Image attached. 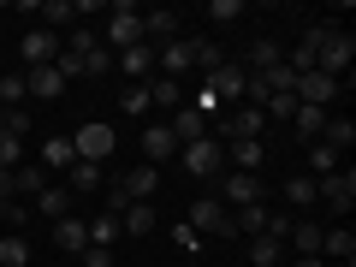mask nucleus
<instances>
[{
  "label": "nucleus",
  "instance_id": "f257e3e1",
  "mask_svg": "<svg viewBox=\"0 0 356 267\" xmlns=\"http://www.w3.org/2000/svg\"><path fill=\"white\" fill-rule=\"evenodd\" d=\"M184 226L196 232V238H238V220H232V208L220 202V196H202V202H191V220H184Z\"/></svg>",
  "mask_w": 356,
  "mask_h": 267
},
{
  "label": "nucleus",
  "instance_id": "f03ea898",
  "mask_svg": "<svg viewBox=\"0 0 356 267\" xmlns=\"http://www.w3.org/2000/svg\"><path fill=\"white\" fill-rule=\"evenodd\" d=\"M137 42H143V6L119 0L113 13H107V42H102V48L107 54H125V48H137Z\"/></svg>",
  "mask_w": 356,
  "mask_h": 267
},
{
  "label": "nucleus",
  "instance_id": "7ed1b4c3",
  "mask_svg": "<svg viewBox=\"0 0 356 267\" xmlns=\"http://www.w3.org/2000/svg\"><path fill=\"white\" fill-rule=\"evenodd\" d=\"M178 166H184L191 178H220V172H226V149H220L214 137L184 143V149H178Z\"/></svg>",
  "mask_w": 356,
  "mask_h": 267
},
{
  "label": "nucleus",
  "instance_id": "20e7f679",
  "mask_svg": "<svg viewBox=\"0 0 356 267\" xmlns=\"http://www.w3.org/2000/svg\"><path fill=\"white\" fill-rule=\"evenodd\" d=\"M315 202L332 208V214H350V208H356V172H350V166H339V172L315 178Z\"/></svg>",
  "mask_w": 356,
  "mask_h": 267
},
{
  "label": "nucleus",
  "instance_id": "39448f33",
  "mask_svg": "<svg viewBox=\"0 0 356 267\" xmlns=\"http://www.w3.org/2000/svg\"><path fill=\"white\" fill-rule=\"evenodd\" d=\"M350 60H356V42L344 36V30H327V36H321V48H315V72H327L332 83H339V77L350 72Z\"/></svg>",
  "mask_w": 356,
  "mask_h": 267
},
{
  "label": "nucleus",
  "instance_id": "423d86ee",
  "mask_svg": "<svg viewBox=\"0 0 356 267\" xmlns=\"http://www.w3.org/2000/svg\"><path fill=\"white\" fill-rule=\"evenodd\" d=\"M72 149H77V161H89V166H102V161H113V149H119V137H113V125H83L72 137Z\"/></svg>",
  "mask_w": 356,
  "mask_h": 267
},
{
  "label": "nucleus",
  "instance_id": "0eeeda50",
  "mask_svg": "<svg viewBox=\"0 0 356 267\" xmlns=\"http://www.w3.org/2000/svg\"><path fill=\"white\" fill-rule=\"evenodd\" d=\"M261 172H220V202L232 208V214H238V208H255L261 202Z\"/></svg>",
  "mask_w": 356,
  "mask_h": 267
},
{
  "label": "nucleus",
  "instance_id": "6e6552de",
  "mask_svg": "<svg viewBox=\"0 0 356 267\" xmlns=\"http://www.w3.org/2000/svg\"><path fill=\"white\" fill-rule=\"evenodd\" d=\"M18 60H24L30 72H36V65H54V60H60V36H54L48 24H36L24 42H18Z\"/></svg>",
  "mask_w": 356,
  "mask_h": 267
},
{
  "label": "nucleus",
  "instance_id": "1a4fd4ad",
  "mask_svg": "<svg viewBox=\"0 0 356 267\" xmlns=\"http://www.w3.org/2000/svg\"><path fill=\"white\" fill-rule=\"evenodd\" d=\"M113 72L125 77V83H149V77H154V48H149V42H137V48L113 54Z\"/></svg>",
  "mask_w": 356,
  "mask_h": 267
},
{
  "label": "nucleus",
  "instance_id": "9d476101",
  "mask_svg": "<svg viewBox=\"0 0 356 267\" xmlns=\"http://www.w3.org/2000/svg\"><path fill=\"white\" fill-rule=\"evenodd\" d=\"M154 65H161L154 77H172V83H178V77H191V72H196V65H191V36H178V42H166V48H154Z\"/></svg>",
  "mask_w": 356,
  "mask_h": 267
},
{
  "label": "nucleus",
  "instance_id": "9b49d317",
  "mask_svg": "<svg viewBox=\"0 0 356 267\" xmlns=\"http://www.w3.org/2000/svg\"><path fill=\"white\" fill-rule=\"evenodd\" d=\"M48 184H54V172H48L42 161H18V166H13V196H24V202H36Z\"/></svg>",
  "mask_w": 356,
  "mask_h": 267
},
{
  "label": "nucleus",
  "instance_id": "f8f14e48",
  "mask_svg": "<svg viewBox=\"0 0 356 267\" xmlns=\"http://www.w3.org/2000/svg\"><path fill=\"white\" fill-rule=\"evenodd\" d=\"M54 250L60 255H83L89 250V220H77V214H65V220H54Z\"/></svg>",
  "mask_w": 356,
  "mask_h": 267
},
{
  "label": "nucleus",
  "instance_id": "ddd939ff",
  "mask_svg": "<svg viewBox=\"0 0 356 267\" xmlns=\"http://www.w3.org/2000/svg\"><path fill=\"white\" fill-rule=\"evenodd\" d=\"M243 77H250L243 65H220V72H208L202 83H208V95H214V102L226 107V102H243Z\"/></svg>",
  "mask_w": 356,
  "mask_h": 267
},
{
  "label": "nucleus",
  "instance_id": "4468645a",
  "mask_svg": "<svg viewBox=\"0 0 356 267\" xmlns=\"http://www.w3.org/2000/svg\"><path fill=\"white\" fill-rule=\"evenodd\" d=\"M332 95H339V83H332L327 72H303V77H297V102H303V107H327V113H332Z\"/></svg>",
  "mask_w": 356,
  "mask_h": 267
},
{
  "label": "nucleus",
  "instance_id": "2eb2a0df",
  "mask_svg": "<svg viewBox=\"0 0 356 267\" xmlns=\"http://www.w3.org/2000/svg\"><path fill=\"white\" fill-rule=\"evenodd\" d=\"M143 154H149V166H161V161H178V137L154 119V125H143Z\"/></svg>",
  "mask_w": 356,
  "mask_h": 267
},
{
  "label": "nucleus",
  "instance_id": "dca6fc26",
  "mask_svg": "<svg viewBox=\"0 0 356 267\" xmlns=\"http://www.w3.org/2000/svg\"><path fill=\"white\" fill-rule=\"evenodd\" d=\"M143 42H149V48H166V42H178V13H166V6L143 13Z\"/></svg>",
  "mask_w": 356,
  "mask_h": 267
},
{
  "label": "nucleus",
  "instance_id": "f3484780",
  "mask_svg": "<svg viewBox=\"0 0 356 267\" xmlns=\"http://www.w3.org/2000/svg\"><path fill=\"white\" fill-rule=\"evenodd\" d=\"M119 184H125V196H131V202H154V191H161V166H149V161H143V166H131V172L119 178Z\"/></svg>",
  "mask_w": 356,
  "mask_h": 267
},
{
  "label": "nucleus",
  "instance_id": "a211bd4d",
  "mask_svg": "<svg viewBox=\"0 0 356 267\" xmlns=\"http://www.w3.org/2000/svg\"><path fill=\"white\" fill-rule=\"evenodd\" d=\"M24 89H30V102H60L65 77L54 72V65H36V72H24Z\"/></svg>",
  "mask_w": 356,
  "mask_h": 267
},
{
  "label": "nucleus",
  "instance_id": "6ab92c4d",
  "mask_svg": "<svg viewBox=\"0 0 356 267\" xmlns=\"http://www.w3.org/2000/svg\"><path fill=\"white\" fill-rule=\"evenodd\" d=\"M327 107H303V102H297V113H291V137L297 143H321V131H327Z\"/></svg>",
  "mask_w": 356,
  "mask_h": 267
},
{
  "label": "nucleus",
  "instance_id": "aec40b11",
  "mask_svg": "<svg viewBox=\"0 0 356 267\" xmlns=\"http://www.w3.org/2000/svg\"><path fill=\"white\" fill-rule=\"evenodd\" d=\"M280 60H285V48H280V42H273V36H255V42H250V54H243V72H255V77H261V72H273Z\"/></svg>",
  "mask_w": 356,
  "mask_h": 267
},
{
  "label": "nucleus",
  "instance_id": "412c9836",
  "mask_svg": "<svg viewBox=\"0 0 356 267\" xmlns=\"http://www.w3.org/2000/svg\"><path fill=\"white\" fill-rule=\"evenodd\" d=\"M166 131H172V137H178V149H184V143H202V137H208V119L196 113V107H178V113L166 119Z\"/></svg>",
  "mask_w": 356,
  "mask_h": 267
},
{
  "label": "nucleus",
  "instance_id": "4be33fe9",
  "mask_svg": "<svg viewBox=\"0 0 356 267\" xmlns=\"http://www.w3.org/2000/svg\"><path fill=\"white\" fill-rule=\"evenodd\" d=\"M267 149L261 143H226V172H261Z\"/></svg>",
  "mask_w": 356,
  "mask_h": 267
},
{
  "label": "nucleus",
  "instance_id": "5701e85b",
  "mask_svg": "<svg viewBox=\"0 0 356 267\" xmlns=\"http://www.w3.org/2000/svg\"><path fill=\"white\" fill-rule=\"evenodd\" d=\"M72 202H77V196L65 191V184H48V191H42L36 202H30V214H48V220H65V214H72Z\"/></svg>",
  "mask_w": 356,
  "mask_h": 267
},
{
  "label": "nucleus",
  "instance_id": "b1692460",
  "mask_svg": "<svg viewBox=\"0 0 356 267\" xmlns=\"http://www.w3.org/2000/svg\"><path fill=\"white\" fill-rule=\"evenodd\" d=\"M149 107H161V113H178V107H184V89L172 83V77H149Z\"/></svg>",
  "mask_w": 356,
  "mask_h": 267
},
{
  "label": "nucleus",
  "instance_id": "393cba45",
  "mask_svg": "<svg viewBox=\"0 0 356 267\" xmlns=\"http://www.w3.org/2000/svg\"><path fill=\"white\" fill-rule=\"evenodd\" d=\"M72 161H77L72 137H60V131H54V137L42 143V166H48V172H72Z\"/></svg>",
  "mask_w": 356,
  "mask_h": 267
},
{
  "label": "nucleus",
  "instance_id": "a878e982",
  "mask_svg": "<svg viewBox=\"0 0 356 267\" xmlns=\"http://www.w3.org/2000/svg\"><path fill=\"white\" fill-rule=\"evenodd\" d=\"M327 255H339L344 267L356 261V238H350V226H332V232H321V261H327Z\"/></svg>",
  "mask_w": 356,
  "mask_h": 267
},
{
  "label": "nucleus",
  "instance_id": "bb28decb",
  "mask_svg": "<svg viewBox=\"0 0 356 267\" xmlns=\"http://www.w3.org/2000/svg\"><path fill=\"white\" fill-rule=\"evenodd\" d=\"M303 166H309V178H327V172H339V166H344V154L327 149V143H309V149H303Z\"/></svg>",
  "mask_w": 356,
  "mask_h": 267
},
{
  "label": "nucleus",
  "instance_id": "cd10ccee",
  "mask_svg": "<svg viewBox=\"0 0 356 267\" xmlns=\"http://www.w3.org/2000/svg\"><path fill=\"white\" fill-rule=\"evenodd\" d=\"M321 232H327V226H315V220H291L285 243H291L297 255H321Z\"/></svg>",
  "mask_w": 356,
  "mask_h": 267
},
{
  "label": "nucleus",
  "instance_id": "c85d7f7f",
  "mask_svg": "<svg viewBox=\"0 0 356 267\" xmlns=\"http://www.w3.org/2000/svg\"><path fill=\"white\" fill-rule=\"evenodd\" d=\"M191 65L196 72H220V65H226V54H220V42H208V36H191Z\"/></svg>",
  "mask_w": 356,
  "mask_h": 267
},
{
  "label": "nucleus",
  "instance_id": "c756f323",
  "mask_svg": "<svg viewBox=\"0 0 356 267\" xmlns=\"http://www.w3.org/2000/svg\"><path fill=\"white\" fill-rule=\"evenodd\" d=\"M65 191H72V196H89V191H102V166H89V161H72V172H65Z\"/></svg>",
  "mask_w": 356,
  "mask_h": 267
},
{
  "label": "nucleus",
  "instance_id": "7c9ffc66",
  "mask_svg": "<svg viewBox=\"0 0 356 267\" xmlns=\"http://www.w3.org/2000/svg\"><path fill=\"white\" fill-rule=\"evenodd\" d=\"M119 226H125L131 238H149V232H154V202H131L125 214H119Z\"/></svg>",
  "mask_w": 356,
  "mask_h": 267
},
{
  "label": "nucleus",
  "instance_id": "2f4dec72",
  "mask_svg": "<svg viewBox=\"0 0 356 267\" xmlns=\"http://www.w3.org/2000/svg\"><path fill=\"white\" fill-rule=\"evenodd\" d=\"M321 143H327V149H339V154H350V149H356V125H350V119H327Z\"/></svg>",
  "mask_w": 356,
  "mask_h": 267
},
{
  "label": "nucleus",
  "instance_id": "473e14b6",
  "mask_svg": "<svg viewBox=\"0 0 356 267\" xmlns=\"http://www.w3.org/2000/svg\"><path fill=\"white\" fill-rule=\"evenodd\" d=\"M250 261H255V267H280V261H285V243L261 232V238H250Z\"/></svg>",
  "mask_w": 356,
  "mask_h": 267
},
{
  "label": "nucleus",
  "instance_id": "72a5a7b5",
  "mask_svg": "<svg viewBox=\"0 0 356 267\" xmlns=\"http://www.w3.org/2000/svg\"><path fill=\"white\" fill-rule=\"evenodd\" d=\"M119 232H125V226H119L113 214H95V220H89V243H95V250H113Z\"/></svg>",
  "mask_w": 356,
  "mask_h": 267
},
{
  "label": "nucleus",
  "instance_id": "f704fd0d",
  "mask_svg": "<svg viewBox=\"0 0 356 267\" xmlns=\"http://www.w3.org/2000/svg\"><path fill=\"white\" fill-rule=\"evenodd\" d=\"M0 267H30V243H24V232H6V238H0Z\"/></svg>",
  "mask_w": 356,
  "mask_h": 267
},
{
  "label": "nucleus",
  "instance_id": "c9c22d12",
  "mask_svg": "<svg viewBox=\"0 0 356 267\" xmlns=\"http://www.w3.org/2000/svg\"><path fill=\"white\" fill-rule=\"evenodd\" d=\"M285 202H291V208H321V202H315V178H309V172H291V184H285Z\"/></svg>",
  "mask_w": 356,
  "mask_h": 267
},
{
  "label": "nucleus",
  "instance_id": "e433bc0d",
  "mask_svg": "<svg viewBox=\"0 0 356 267\" xmlns=\"http://www.w3.org/2000/svg\"><path fill=\"white\" fill-rule=\"evenodd\" d=\"M36 18H48V30L60 36V24H72V18H77V0H42Z\"/></svg>",
  "mask_w": 356,
  "mask_h": 267
},
{
  "label": "nucleus",
  "instance_id": "4c0bfd02",
  "mask_svg": "<svg viewBox=\"0 0 356 267\" xmlns=\"http://www.w3.org/2000/svg\"><path fill=\"white\" fill-rule=\"evenodd\" d=\"M30 89H24V72H6L0 77V107H24Z\"/></svg>",
  "mask_w": 356,
  "mask_h": 267
},
{
  "label": "nucleus",
  "instance_id": "58836bf2",
  "mask_svg": "<svg viewBox=\"0 0 356 267\" xmlns=\"http://www.w3.org/2000/svg\"><path fill=\"white\" fill-rule=\"evenodd\" d=\"M24 220H30V208L18 202V196H6V202H0V226H6V232H24Z\"/></svg>",
  "mask_w": 356,
  "mask_h": 267
},
{
  "label": "nucleus",
  "instance_id": "ea45409f",
  "mask_svg": "<svg viewBox=\"0 0 356 267\" xmlns=\"http://www.w3.org/2000/svg\"><path fill=\"white\" fill-rule=\"evenodd\" d=\"M18 161H24V137H13V131H0V166L13 172Z\"/></svg>",
  "mask_w": 356,
  "mask_h": 267
},
{
  "label": "nucleus",
  "instance_id": "a19ab883",
  "mask_svg": "<svg viewBox=\"0 0 356 267\" xmlns=\"http://www.w3.org/2000/svg\"><path fill=\"white\" fill-rule=\"evenodd\" d=\"M208 18H214V24H238V18H243V0H208Z\"/></svg>",
  "mask_w": 356,
  "mask_h": 267
},
{
  "label": "nucleus",
  "instance_id": "79ce46f5",
  "mask_svg": "<svg viewBox=\"0 0 356 267\" xmlns=\"http://www.w3.org/2000/svg\"><path fill=\"white\" fill-rule=\"evenodd\" d=\"M119 107H125V113H154V107H149V89H143V83H125Z\"/></svg>",
  "mask_w": 356,
  "mask_h": 267
},
{
  "label": "nucleus",
  "instance_id": "37998d69",
  "mask_svg": "<svg viewBox=\"0 0 356 267\" xmlns=\"http://www.w3.org/2000/svg\"><path fill=\"white\" fill-rule=\"evenodd\" d=\"M0 131H13V137H30V113H24V107H0Z\"/></svg>",
  "mask_w": 356,
  "mask_h": 267
},
{
  "label": "nucleus",
  "instance_id": "c03bdc74",
  "mask_svg": "<svg viewBox=\"0 0 356 267\" xmlns=\"http://www.w3.org/2000/svg\"><path fill=\"white\" fill-rule=\"evenodd\" d=\"M107 72H113V54H107V48H89L83 54V77H107Z\"/></svg>",
  "mask_w": 356,
  "mask_h": 267
},
{
  "label": "nucleus",
  "instance_id": "a18cd8bd",
  "mask_svg": "<svg viewBox=\"0 0 356 267\" xmlns=\"http://www.w3.org/2000/svg\"><path fill=\"white\" fill-rule=\"evenodd\" d=\"M89 48H102V36H95V30H83V24H77V30H72V42H65V54H77V60H83Z\"/></svg>",
  "mask_w": 356,
  "mask_h": 267
},
{
  "label": "nucleus",
  "instance_id": "49530a36",
  "mask_svg": "<svg viewBox=\"0 0 356 267\" xmlns=\"http://www.w3.org/2000/svg\"><path fill=\"white\" fill-rule=\"evenodd\" d=\"M125 208H131V196H125V184H107V214H125Z\"/></svg>",
  "mask_w": 356,
  "mask_h": 267
},
{
  "label": "nucleus",
  "instance_id": "de8ad7c7",
  "mask_svg": "<svg viewBox=\"0 0 356 267\" xmlns=\"http://www.w3.org/2000/svg\"><path fill=\"white\" fill-rule=\"evenodd\" d=\"M77 267H113V250H95V243H89V250L77 255Z\"/></svg>",
  "mask_w": 356,
  "mask_h": 267
},
{
  "label": "nucleus",
  "instance_id": "09e8293b",
  "mask_svg": "<svg viewBox=\"0 0 356 267\" xmlns=\"http://www.w3.org/2000/svg\"><path fill=\"white\" fill-rule=\"evenodd\" d=\"M6 196H13V172H6V166H0V202H6Z\"/></svg>",
  "mask_w": 356,
  "mask_h": 267
},
{
  "label": "nucleus",
  "instance_id": "8fccbe9b",
  "mask_svg": "<svg viewBox=\"0 0 356 267\" xmlns=\"http://www.w3.org/2000/svg\"><path fill=\"white\" fill-rule=\"evenodd\" d=\"M291 267H327V261H321V255H297Z\"/></svg>",
  "mask_w": 356,
  "mask_h": 267
},
{
  "label": "nucleus",
  "instance_id": "3c124183",
  "mask_svg": "<svg viewBox=\"0 0 356 267\" xmlns=\"http://www.w3.org/2000/svg\"><path fill=\"white\" fill-rule=\"evenodd\" d=\"M72 267H77V261H72Z\"/></svg>",
  "mask_w": 356,
  "mask_h": 267
}]
</instances>
